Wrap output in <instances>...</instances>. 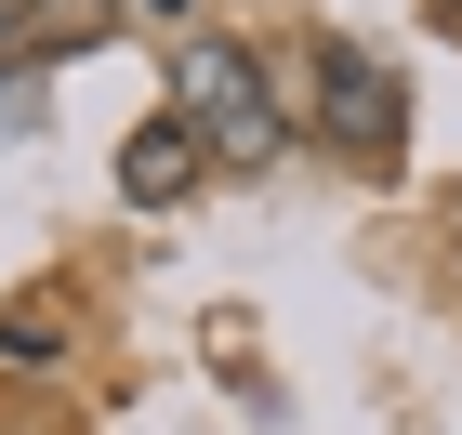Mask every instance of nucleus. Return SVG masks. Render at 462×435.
Returning <instances> with one entry per match:
<instances>
[{"instance_id":"nucleus-1","label":"nucleus","mask_w":462,"mask_h":435,"mask_svg":"<svg viewBox=\"0 0 462 435\" xmlns=\"http://www.w3.org/2000/svg\"><path fill=\"white\" fill-rule=\"evenodd\" d=\"M172 119L212 145V159H238V172L278 159V93H264V67H251L238 40H199V27L172 40Z\"/></svg>"},{"instance_id":"nucleus-6","label":"nucleus","mask_w":462,"mask_h":435,"mask_svg":"<svg viewBox=\"0 0 462 435\" xmlns=\"http://www.w3.org/2000/svg\"><path fill=\"white\" fill-rule=\"evenodd\" d=\"M436 14H449V27H462V0H436Z\"/></svg>"},{"instance_id":"nucleus-2","label":"nucleus","mask_w":462,"mask_h":435,"mask_svg":"<svg viewBox=\"0 0 462 435\" xmlns=\"http://www.w3.org/2000/svg\"><path fill=\"white\" fill-rule=\"evenodd\" d=\"M318 132L344 159H396L410 145V93H396V67L370 40H318Z\"/></svg>"},{"instance_id":"nucleus-3","label":"nucleus","mask_w":462,"mask_h":435,"mask_svg":"<svg viewBox=\"0 0 462 435\" xmlns=\"http://www.w3.org/2000/svg\"><path fill=\"white\" fill-rule=\"evenodd\" d=\"M199 159H212V145L185 132V119H145V132L119 145V198H133V212H172L185 185H199Z\"/></svg>"},{"instance_id":"nucleus-5","label":"nucleus","mask_w":462,"mask_h":435,"mask_svg":"<svg viewBox=\"0 0 462 435\" xmlns=\"http://www.w3.org/2000/svg\"><path fill=\"white\" fill-rule=\"evenodd\" d=\"M27 119H40V79H27V67H0V132H27Z\"/></svg>"},{"instance_id":"nucleus-4","label":"nucleus","mask_w":462,"mask_h":435,"mask_svg":"<svg viewBox=\"0 0 462 435\" xmlns=\"http://www.w3.org/2000/svg\"><path fill=\"white\" fill-rule=\"evenodd\" d=\"M53 343H67V304H53V290H27V304H14V317H0V357H53Z\"/></svg>"}]
</instances>
